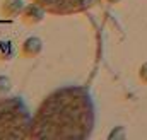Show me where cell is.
<instances>
[{"instance_id": "cell-1", "label": "cell", "mask_w": 147, "mask_h": 140, "mask_svg": "<svg viewBox=\"0 0 147 140\" xmlns=\"http://www.w3.org/2000/svg\"><path fill=\"white\" fill-rule=\"evenodd\" d=\"M96 125V106L87 87L63 85L50 92L33 116L29 139H89Z\"/></svg>"}, {"instance_id": "cell-2", "label": "cell", "mask_w": 147, "mask_h": 140, "mask_svg": "<svg viewBox=\"0 0 147 140\" xmlns=\"http://www.w3.org/2000/svg\"><path fill=\"white\" fill-rule=\"evenodd\" d=\"M31 128L33 114L21 98H0V139H29Z\"/></svg>"}, {"instance_id": "cell-3", "label": "cell", "mask_w": 147, "mask_h": 140, "mask_svg": "<svg viewBox=\"0 0 147 140\" xmlns=\"http://www.w3.org/2000/svg\"><path fill=\"white\" fill-rule=\"evenodd\" d=\"M46 14L53 15H70L91 9L96 0H33Z\"/></svg>"}, {"instance_id": "cell-4", "label": "cell", "mask_w": 147, "mask_h": 140, "mask_svg": "<svg viewBox=\"0 0 147 140\" xmlns=\"http://www.w3.org/2000/svg\"><path fill=\"white\" fill-rule=\"evenodd\" d=\"M41 48H43L41 39L36 38V36H33V38H28V39L22 43V51H21V53H22L24 57H28V58H33V57L39 55Z\"/></svg>"}, {"instance_id": "cell-5", "label": "cell", "mask_w": 147, "mask_h": 140, "mask_svg": "<svg viewBox=\"0 0 147 140\" xmlns=\"http://www.w3.org/2000/svg\"><path fill=\"white\" fill-rule=\"evenodd\" d=\"M43 14H45V10L38 3H33V5H29V7L24 9V15L22 17H24V21L28 24H34V22H39L43 19Z\"/></svg>"}, {"instance_id": "cell-6", "label": "cell", "mask_w": 147, "mask_h": 140, "mask_svg": "<svg viewBox=\"0 0 147 140\" xmlns=\"http://www.w3.org/2000/svg\"><path fill=\"white\" fill-rule=\"evenodd\" d=\"M24 10V3L22 0H5L2 5V12L7 17H16Z\"/></svg>"}, {"instance_id": "cell-7", "label": "cell", "mask_w": 147, "mask_h": 140, "mask_svg": "<svg viewBox=\"0 0 147 140\" xmlns=\"http://www.w3.org/2000/svg\"><path fill=\"white\" fill-rule=\"evenodd\" d=\"M9 89H10V80L7 77H0V98H3Z\"/></svg>"}, {"instance_id": "cell-8", "label": "cell", "mask_w": 147, "mask_h": 140, "mask_svg": "<svg viewBox=\"0 0 147 140\" xmlns=\"http://www.w3.org/2000/svg\"><path fill=\"white\" fill-rule=\"evenodd\" d=\"M139 77H140V80H142V82H146V84H147V63L140 67V73H139Z\"/></svg>"}, {"instance_id": "cell-9", "label": "cell", "mask_w": 147, "mask_h": 140, "mask_svg": "<svg viewBox=\"0 0 147 140\" xmlns=\"http://www.w3.org/2000/svg\"><path fill=\"white\" fill-rule=\"evenodd\" d=\"M106 2H108V3H118L120 0H106Z\"/></svg>"}]
</instances>
